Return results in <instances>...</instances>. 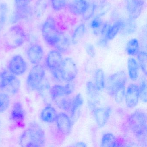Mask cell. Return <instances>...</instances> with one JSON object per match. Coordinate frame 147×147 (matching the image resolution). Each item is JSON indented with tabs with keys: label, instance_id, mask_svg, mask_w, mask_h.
<instances>
[{
	"label": "cell",
	"instance_id": "6da1fadb",
	"mask_svg": "<svg viewBox=\"0 0 147 147\" xmlns=\"http://www.w3.org/2000/svg\"><path fill=\"white\" fill-rule=\"evenodd\" d=\"M45 142V136L42 127L32 123L22 133L19 143L22 147H42Z\"/></svg>",
	"mask_w": 147,
	"mask_h": 147
},
{
	"label": "cell",
	"instance_id": "7a4b0ae2",
	"mask_svg": "<svg viewBox=\"0 0 147 147\" xmlns=\"http://www.w3.org/2000/svg\"><path fill=\"white\" fill-rule=\"evenodd\" d=\"M130 129L138 140L143 141L147 136V116L144 112L136 111L128 118Z\"/></svg>",
	"mask_w": 147,
	"mask_h": 147
},
{
	"label": "cell",
	"instance_id": "3957f363",
	"mask_svg": "<svg viewBox=\"0 0 147 147\" xmlns=\"http://www.w3.org/2000/svg\"><path fill=\"white\" fill-rule=\"evenodd\" d=\"M5 46L10 49L21 47L25 42L27 36L24 28L18 25H13L5 32L3 37Z\"/></svg>",
	"mask_w": 147,
	"mask_h": 147
},
{
	"label": "cell",
	"instance_id": "277c9868",
	"mask_svg": "<svg viewBox=\"0 0 147 147\" xmlns=\"http://www.w3.org/2000/svg\"><path fill=\"white\" fill-rule=\"evenodd\" d=\"M42 33L45 42L53 47L59 42L62 34L57 28L55 20L51 17L47 18L43 24Z\"/></svg>",
	"mask_w": 147,
	"mask_h": 147
},
{
	"label": "cell",
	"instance_id": "5b68a950",
	"mask_svg": "<svg viewBox=\"0 0 147 147\" xmlns=\"http://www.w3.org/2000/svg\"><path fill=\"white\" fill-rule=\"evenodd\" d=\"M20 87V82L16 76L8 70L0 72V89L10 94L15 95L18 92Z\"/></svg>",
	"mask_w": 147,
	"mask_h": 147
},
{
	"label": "cell",
	"instance_id": "8992f818",
	"mask_svg": "<svg viewBox=\"0 0 147 147\" xmlns=\"http://www.w3.org/2000/svg\"><path fill=\"white\" fill-rule=\"evenodd\" d=\"M44 68L40 64L35 65L31 69L26 79L27 87L31 91L38 89L45 77Z\"/></svg>",
	"mask_w": 147,
	"mask_h": 147
},
{
	"label": "cell",
	"instance_id": "52a82bcc",
	"mask_svg": "<svg viewBox=\"0 0 147 147\" xmlns=\"http://www.w3.org/2000/svg\"><path fill=\"white\" fill-rule=\"evenodd\" d=\"M127 76L123 71L117 72L109 76L106 85L108 94L113 97L114 94L121 88H125Z\"/></svg>",
	"mask_w": 147,
	"mask_h": 147
},
{
	"label": "cell",
	"instance_id": "ba28073f",
	"mask_svg": "<svg viewBox=\"0 0 147 147\" xmlns=\"http://www.w3.org/2000/svg\"><path fill=\"white\" fill-rule=\"evenodd\" d=\"M63 81H72L78 74L77 65L74 60L70 57L63 60L59 67Z\"/></svg>",
	"mask_w": 147,
	"mask_h": 147
},
{
	"label": "cell",
	"instance_id": "9c48e42d",
	"mask_svg": "<svg viewBox=\"0 0 147 147\" xmlns=\"http://www.w3.org/2000/svg\"><path fill=\"white\" fill-rule=\"evenodd\" d=\"M28 65L23 57L20 55L13 56L8 65V70L15 76L24 74L27 69Z\"/></svg>",
	"mask_w": 147,
	"mask_h": 147
},
{
	"label": "cell",
	"instance_id": "30bf717a",
	"mask_svg": "<svg viewBox=\"0 0 147 147\" xmlns=\"http://www.w3.org/2000/svg\"><path fill=\"white\" fill-rule=\"evenodd\" d=\"M86 92L88 107L92 111L99 103L100 91L93 82L88 81L86 84Z\"/></svg>",
	"mask_w": 147,
	"mask_h": 147
},
{
	"label": "cell",
	"instance_id": "8fae6325",
	"mask_svg": "<svg viewBox=\"0 0 147 147\" xmlns=\"http://www.w3.org/2000/svg\"><path fill=\"white\" fill-rule=\"evenodd\" d=\"M129 18L136 20L140 17L144 8V0H125Z\"/></svg>",
	"mask_w": 147,
	"mask_h": 147
},
{
	"label": "cell",
	"instance_id": "7c38bea8",
	"mask_svg": "<svg viewBox=\"0 0 147 147\" xmlns=\"http://www.w3.org/2000/svg\"><path fill=\"white\" fill-rule=\"evenodd\" d=\"M44 54L43 48L38 44L31 45L27 51V56L31 63L34 65L39 64Z\"/></svg>",
	"mask_w": 147,
	"mask_h": 147
},
{
	"label": "cell",
	"instance_id": "4fadbf2b",
	"mask_svg": "<svg viewBox=\"0 0 147 147\" xmlns=\"http://www.w3.org/2000/svg\"><path fill=\"white\" fill-rule=\"evenodd\" d=\"M124 98L127 107H135L137 105L139 99L138 86L135 84L129 85L125 92Z\"/></svg>",
	"mask_w": 147,
	"mask_h": 147
},
{
	"label": "cell",
	"instance_id": "5bb4252c",
	"mask_svg": "<svg viewBox=\"0 0 147 147\" xmlns=\"http://www.w3.org/2000/svg\"><path fill=\"white\" fill-rule=\"evenodd\" d=\"M58 130L63 135L67 136L70 133L73 125L69 117L65 113H61L57 114L55 120Z\"/></svg>",
	"mask_w": 147,
	"mask_h": 147
},
{
	"label": "cell",
	"instance_id": "9a60e30c",
	"mask_svg": "<svg viewBox=\"0 0 147 147\" xmlns=\"http://www.w3.org/2000/svg\"><path fill=\"white\" fill-rule=\"evenodd\" d=\"M95 121L98 127H103L107 123L111 113V107H97L92 110Z\"/></svg>",
	"mask_w": 147,
	"mask_h": 147
},
{
	"label": "cell",
	"instance_id": "2e32d148",
	"mask_svg": "<svg viewBox=\"0 0 147 147\" xmlns=\"http://www.w3.org/2000/svg\"><path fill=\"white\" fill-rule=\"evenodd\" d=\"M63 60L61 53L57 50H53L48 53L45 60V64L47 67L51 71L58 68Z\"/></svg>",
	"mask_w": 147,
	"mask_h": 147
},
{
	"label": "cell",
	"instance_id": "e0dca14e",
	"mask_svg": "<svg viewBox=\"0 0 147 147\" xmlns=\"http://www.w3.org/2000/svg\"><path fill=\"white\" fill-rule=\"evenodd\" d=\"M33 14V9L30 5L22 8H15V11L10 18V22L12 24L27 19Z\"/></svg>",
	"mask_w": 147,
	"mask_h": 147
},
{
	"label": "cell",
	"instance_id": "ac0fdd59",
	"mask_svg": "<svg viewBox=\"0 0 147 147\" xmlns=\"http://www.w3.org/2000/svg\"><path fill=\"white\" fill-rule=\"evenodd\" d=\"M87 0H73L68 5L69 11L76 16L82 15L86 11L89 5Z\"/></svg>",
	"mask_w": 147,
	"mask_h": 147
},
{
	"label": "cell",
	"instance_id": "d6986e66",
	"mask_svg": "<svg viewBox=\"0 0 147 147\" xmlns=\"http://www.w3.org/2000/svg\"><path fill=\"white\" fill-rule=\"evenodd\" d=\"M83 104V98L81 94H76L73 99L72 107L70 112V118L73 124L79 118Z\"/></svg>",
	"mask_w": 147,
	"mask_h": 147
},
{
	"label": "cell",
	"instance_id": "ffe728a7",
	"mask_svg": "<svg viewBox=\"0 0 147 147\" xmlns=\"http://www.w3.org/2000/svg\"><path fill=\"white\" fill-rule=\"evenodd\" d=\"M25 117V113L23 105L20 102H15L11 111V120L18 124L22 125L24 120Z\"/></svg>",
	"mask_w": 147,
	"mask_h": 147
},
{
	"label": "cell",
	"instance_id": "44dd1931",
	"mask_svg": "<svg viewBox=\"0 0 147 147\" xmlns=\"http://www.w3.org/2000/svg\"><path fill=\"white\" fill-rule=\"evenodd\" d=\"M57 114L58 113L55 109L49 104L42 110L40 117L45 123H52L55 121Z\"/></svg>",
	"mask_w": 147,
	"mask_h": 147
},
{
	"label": "cell",
	"instance_id": "7402d4cb",
	"mask_svg": "<svg viewBox=\"0 0 147 147\" xmlns=\"http://www.w3.org/2000/svg\"><path fill=\"white\" fill-rule=\"evenodd\" d=\"M139 67L136 59L131 57L128 59V69L129 77L132 81H136L139 76Z\"/></svg>",
	"mask_w": 147,
	"mask_h": 147
},
{
	"label": "cell",
	"instance_id": "603a6c76",
	"mask_svg": "<svg viewBox=\"0 0 147 147\" xmlns=\"http://www.w3.org/2000/svg\"><path fill=\"white\" fill-rule=\"evenodd\" d=\"M123 20H119L116 21L112 25L110 26L105 37L108 40H112L115 38L120 32L123 24Z\"/></svg>",
	"mask_w": 147,
	"mask_h": 147
},
{
	"label": "cell",
	"instance_id": "cb8c5ba5",
	"mask_svg": "<svg viewBox=\"0 0 147 147\" xmlns=\"http://www.w3.org/2000/svg\"><path fill=\"white\" fill-rule=\"evenodd\" d=\"M137 30V25L135 20L131 18L127 19L124 20L123 24L120 32L124 36H129L136 32Z\"/></svg>",
	"mask_w": 147,
	"mask_h": 147
},
{
	"label": "cell",
	"instance_id": "d4e9b609",
	"mask_svg": "<svg viewBox=\"0 0 147 147\" xmlns=\"http://www.w3.org/2000/svg\"><path fill=\"white\" fill-rule=\"evenodd\" d=\"M101 146L105 147H114L120 146L117 138L111 133H105L101 140Z\"/></svg>",
	"mask_w": 147,
	"mask_h": 147
},
{
	"label": "cell",
	"instance_id": "484cf974",
	"mask_svg": "<svg viewBox=\"0 0 147 147\" xmlns=\"http://www.w3.org/2000/svg\"><path fill=\"white\" fill-rule=\"evenodd\" d=\"M50 85L49 82L45 78L37 91L40 96L45 101L51 100L50 96Z\"/></svg>",
	"mask_w": 147,
	"mask_h": 147
},
{
	"label": "cell",
	"instance_id": "4316f807",
	"mask_svg": "<svg viewBox=\"0 0 147 147\" xmlns=\"http://www.w3.org/2000/svg\"><path fill=\"white\" fill-rule=\"evenodd\" d=\"M70 39L68 36L62 33L60 40L54 47L61 53H66L70 48Z\"/></svg>",
	"mask_w": 147,
	"mask_h": 147
},
{
	"label": "cell",
	"instance_id": "83f0119b",
	"mask_svg": "<svg viewBox=\"0 0 147 147\" xmlns=\"http://www.w3.org/2000/svg\"><path fill=\"white\" fill-rule=\"evenodd\" d=\"M125 51L129 55H137L140 51V45L138 40L137 38H133L129 40L126 44Z\"/></svg>",
	"mask_w": 147,
	"mask_h": 147
},
{
	"label": "cell",
	"instance_id": "f1b7e54d",
	"mask_svg": "<svg viewBox=\"0 0 147 147\" xmlns=\"http://www.w3.org/2000/svg\"><path fill=\"white\" fill-rule=\"evenodd\" d=\"M86 32V27L84 24L78 26L74 31L72 36V42L73 44L79 43L83 38Z\"/></svg>",
	"mask_w": 147,
	"mask_h": 147
},
{
	"label": "cell",
	"instance_id": "f546056e",
	"mask_svg": "<svg viewBox=\"0 0 147 147\" xmlns=\"http://www.w3.org/2000/svg\"><path fill=\"white\" fill-rule=\"evenodd\" d=\"M72 101L73 99L68 97V96H65L59 98L54 102L62 110L70 112L72 107Z\"/></svg>",
	"mask_w": 147,
	"mask_h": 147
},
{
	"label": "cell",
	"instance_id": "4dcf8cb0",
	"mask_svg": "<svg viewBox=\"0 0 147 147\" xmlns=\"http://www.w3.org/2000/svg\"><path fill=\"white\" fill-rule=\"evenodd\" d=\"M50 96L51 100L54 101L63 96H67L64 86L55 85L51 88Z\"/></svg>",
	"mask_w": 147,
	"mask_h": 147
},
{
	"label": "cell",
	"instance_id": "1f68e13d",
	"mask_svg": "<svg viewBox=\"0 0 147 147\" xmlns=\"http://www.w3.org/2000/svg\"><path fill=\"white\" fill-rule=\"evenodd\" d=\"M94 85L100 91H102L105 87V73L101 69L95 71L94 76Z\"/></svg>",
	"mask_w": 147,
	"mask_h": 147
},
{
	"label": "cell",
	"instance_id": "d6a6232c",
	"mask_svg": "<svg viewBox=\"0 0 147 147\" xmlns=\"http://www.w3.org/2000/svg\"><path fill=\"white\" fill-rule=\"evenodd\" d=\"M47 8V3L45 0H37L34 5L33 13L37 18L43 16Z\"/></svg>",
	"mask_w": 147,
	"mask_h": 147
},
{
	"label": "cell",
	"instance_id": "836d02e7",
	"mask_svg": "<svg viewBox=\"0 0 147 147\" xmlns=\"http://www.w3.org/2000/svg\"><path fill=\"white\" fill-rule=\"evenodd\" d=\"M8 12V6L5 3L0 4V31L4 28L6 23Z\"/></svg>",
	"mask_w": 147,
	"mask_h": 147
},
{
	"label": "cell",
	"instance_id": "e575fe53",
	"mask_svg": "<svg viewBox=\"0 0 147 147\" xmlns=\"http://www.w3.org/2000/svg\"><path fill=\"white\" fill-rule=\"evenodd\" d=\"M10 104L9 95L5 92H0V113L5 112L9 107Z\"/></svg>",
	"mask_w": 147,
	"mask_h": 147
},
{
	"label": "cell",
	"instance_id": "d590c367",
	"mask_svg": "<svg viewBox=\"0 0 147 147\" xmlns=\"http://www.w3.org/2000/svg\"><path fill=\"white\" fill-rule=\"evenodd\" d=\"M137 59L139 67L145 76L147 75V55L146 52L139 51L137 54Z\"/></svg>",
	"mask_w": 147,
	"mask_h": 147
},
{
	"label": "cell",
	"instance_id": "8d00e7d4",
	"mask_svg": "<svg viewBox=\"0 0 147 147\" xmlns=\"http://www.w3.org/2000/svg\"><path fill=\"white\" fill-rule=\"evenodd\" d=\"M70 0H51L52 8L56 11H59L67 7Z\"/></svg>",
	"mask_w": 147,
	"mask_h": 147
},
{
	"label": "cell",
	"instance_id": "74e56055",
	"mask_svg": "<svg viewBox=\"0 0 147 147\" xmlns=\"http://www.w3.org/2000/svg\"><path fill=\"white\" fill-rule=\"evenodd\" d=\"M111 8V5L109 3L106 2L101 3L99 7H97L94 15L95 18H101L107 14Z\"/></svg>",
	"mask_w": 147,
	"mask_h": 147
},
{
	"label": "cell",
	"instance_id": "f35d334b",
	"mask_svg": "<svg viewBox=\"0 0 147 147\" xmlns=\"http://www.w3.org/2000/svg\"><path fill=\"white\" fill-rule=\"evenodd\" d=\"M138 87L139 99L144 103L147 102V83L145 79H142Z\"/></svg>",
	"mask_w": 147,
	"mask_h": 147
},
{
	"label": "cell",
	"instance_id": "ab89813d",
	"mask_svg": "<svg viewBox=\"0 0 147 147\" xmlns=\"http://www.w3.org/2000/svg\"><path fill=\"white\" fill-rule=\"evenodd\" d=\"M97 7L94 3L89 4L88 8L82 15L83 19L85 20H88L90 19L94 15Z\"/></svg>",
	"mask_w": 147,
	"mask_h": 147
},
{
	"label": "cell",
	"instance_id": "60d3db41",
	"mask_svg": "<svg viewBox=\"0 0 147 147\" xmlns=\"http://www.w3.org/2000/svg\"><path fill=\"white\" fill-rule=\"evenodd\" d=\"M103 22L102 20L100 18H94L92 20L90 24L91 28L94 30V32L96 31L100 28H101L103 25Z\"/></svg>",
	"mask_w": 147,
	"mask_h": 147
},
{
	"label": "cell",
	"instance_id": "b9f144b4",
	"mask_svg": "<svg viewBox=\"0 0 147 147\" xmlns=\"http://www.w3.org/2000/svg\"><path fill=\"white\" fill-rule=\"evenodd\" d=\"M32 0H14L15 8H22L30 5Z\"/></svg>",
	"mask_w": 147,
	"mask_h": 147
},
{
	"label": "cell",
	"instance_id": "7bdbcfd3",
	"mask_svg": "<svg viewBox=\"0 0 147 147\" xmlns=\"http://www.w3.org/2000/svg\"><path fill=\"white\" fill-rule=\"evenodd\" d=\"M64 87L66 91V95L67 96H69L72 94L75 88L74 84L72 82V81L68 82L64 86Z\"/></svg>",
	"mask_w": 147,
	"mask_h": 147
},
{
	"label": "cell",
	"instance_id": "ee69618b",
	"mask_svg": "<svg viewBox=\"0 0 147 147\" xmlns=\"http://www.w3.org/2000/svg\"><path fill=\"white\" fill-rule=\"evenodd\" d=\"M85 49L86 52L90 57H94L95 55V50L93 45L88 44L86 45Z\"/></svg>",
	"mask_w": 147,
	"mask_h": 147
},
{
	"label": "cell",
	"instance_id": "f6af8a7d",
	"mask_svg": "<svg viewBox=\"0 0 147 147\" xmlns=\"http://www.w3.org/2000/svg\"><path fill=\"white\" fill-rule=\"evenodd\" d=\"M110 25L107 23H104L103 25L101 26V30H100V33L103 37H105L109 27L110 26Z\"/></svg>",
	"mask_w": 147,
	"mask_h": 147
},
{
	"label": "cell",
	"instance_id": "bcb514c9",
	"mask_svg": "<svg viewBox=\"0 0 147 147\" xmlns=\"http://www.w3.org/2000/svg\"><path fill=\"white\" fill-rule=\"evenodd\" d=\"M108 40L105 37H103L98 42V45L102 48L106 47L108 44Z\"/></svg>",
	"mask_w": 147,
	"mask_h": 147
},
{
	"label": "cell",
	"instance_id": "7dc6e473",
	"mask_svg": "<svg viewBox=\"0 0 147 147\" xmlns=\"http://www.w3.org/2000/svg\"><path fill=\"white\" fill-rule=\"evenodd\" d=\"M75 146L76 147H87V145L86 143L83 142H78L76 144Z\"/></svg>",
	"mask_w": 147,
	"mask_h": 147
},
{
	"label": "cell",
	"instance_id": "c3c4849f",
	"mask_svg": "<svg viewBox=\"0 0 147 147\" xmlns=\"http://www.w3.org/2000/svg\"><path fill=\"white\" fill-rule=\"evenodd\" d=\"M103 0H102V3H103V2H103Z\"/></svg>",
	"mask_w": 147,
	"mask_h": 147
}]
</instances>
